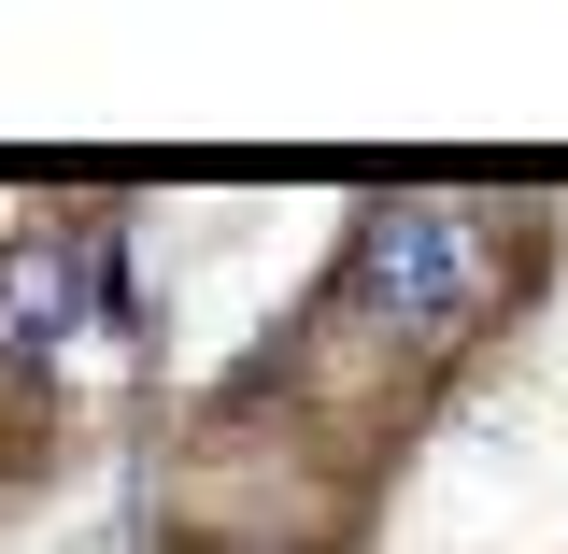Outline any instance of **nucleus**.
I'll use <instances>...</instances> for the list:
<instances>
[{
  "label": "nucleus",
  "instance_id": "obj_2",
  "mask_svg": "<svg viewBox=\"0 0 568 554\" xmlns=\"http://www.w3.org/2000/svg\"><path fill=\"white\" fill-rule=\"evenodd\" d=\"M85 284H114V256H85V242H14V256H0V355H14V370H58L71 328H85Z\"/></svg>",
  "mask_w": 568,
  "mask_h": 554
},
{
  "label": "nucleus",
  "instance_id": "obj_1",
  "mask_svg": "<svg viewBox=\"0 0 568 554\" xmlns=\"http://www.w3.org/2000/svg\"><path fill=\"white\" fill-rule=\"evenodd\" d=\"M497 299H511V242H497L469 200H426V185L413 200H369V228H355V313H369L384 342L455 355Z\"/></svg>",
  "mask_w": 568,
  "mask_h": 554
}]
</instances>
